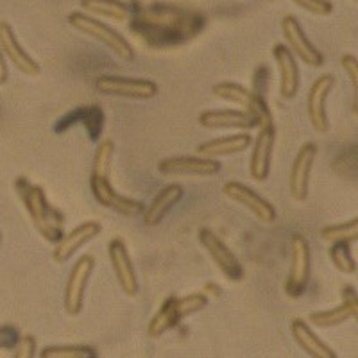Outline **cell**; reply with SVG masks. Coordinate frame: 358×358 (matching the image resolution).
Segmentation results:
<instances>
[{
  "label": "cell",
  "mask_w": 358,
  "mask_h": 358,
  "mask_svg": "<svg viewBox=\"0 0 358 358\" xmlns=\"http://www.w3.org/2000/svg\"><path fill=\"white\" fill-rule=\"evenodd\" d=\"M133 31L149 45H176L196 36L204 25L203 15L179 6H147L133 13Z\"/></svg>",
  "instance_id": "6da1fadb"
},
{
  "label": "cell",
  "mask_w": 358,
  "mask_h": 358,
  "mask_svg": "<svg viewBox=\"0 0 358 358\" xmlns=\"http://www.w3.org/2000/svg\"><path fill=\"white\" fill-rule=\"evenodd\" d=\"M115 143L111 140H101L95 149L92 174H90V192L97 204L124 217L142 215L145 204L142 201L120 196L111 185V163H113Z\"/></svg>",
  "instance_id": "7a4b0ae2"
},
{
  "label": "cell",
  "mask_w": 358,
  "mask_h": 358,
  "mask_svg": "<svg viewBox=\"0 0 358 358\" xmlns=\"http://www.w3.org/2000/svg\"><path fill=\"white\" fill-rule=\"evenodd\" d=\"M15 190H17L29 219L36 228V231L41 235V238L49 242V244H57L62 241V236L65 235V231H63L65 217L57 208H54L49 203L43 188L40 185H33L27 178L20 176L15 181Z\"/></svg>",
  "instance_id": "3957f363"
},
{
  "label": "cell",
  "mask_w": 358,
  "mask_h": 358,
  "mask_svg": "<svg viewBox=\"0 0 358 358\" xmlns=\"http://www.w3.org/2000/svg\"><path fill=\"white\" fill-rule=\"evenodd\" d=\"M206 305L208 297L204 292H194L183 297H167L158 308V312L155 313L151 322H149L147 334L152 338L162 337L163 334H167L172 328H176L185 317H190L194 313L206 308Z\"/></svg>",
  "instance_id": "277c9868"
},
{
  "label": "cell",
  "mask_w": 358,
  "mask_h": 358,
  "mask_svg": "<svg viewBox=\"0 0 358 358\" xmlns=\"http://www.w3.org/2000/svg\"><path fill=\"white\" fill-rule=\"evenodd\" d=\"M69 24L72 25L76 31L86 34L92 40L99 41L101 45H104L115 57L122 59V62L131 63L134 59V50L131 47L129 41L122 36V34L115 31L113 27H110L108 24H104L99 18L90 17L86 13L73 11L69 15Z\"/></svg>",
  "instance_id": "5b68a950"
},
{
  "label": "cell",
  "mask_w": 358,
  "mask_h": 358,
  "mask_svg": "<svg viewBox=\"0 0 358 358\" xmlns=\"http://www.w3.org/2000/svg\"><path fill=\"white\" fill-rule=\"evenodd\" d=\"M212 94L213 97L220 99V101L242 108L241 111H244V113H248L249 117L257 120L258 127L274 124L273 113L268 110L267 102L262 99V95L257 94V92H252V90L245 88V86L238 85V83H219V85L213 86Z\"/></svg>",
  "instance_id": "8992f818"
},
{
  "label": "cell",
  "mask_w": 358,
  "mask_h": 358,
  "mask_svg": "<svg viewBox=\"0 0 358 358\" xmlns=\"http://www.w3.org/2000/svg\"><path fill=\"white\" fill-rule=\"evenodd\" d=\"M290 251H292L290 271L283 290L290 299H299L308 287L310 273H312V252H310L308 241L299 233L290 238Z\"/></svg>",
  "instance_id": "52a82bcc"
},
{
  "label": "cell",
  "mask_w": 358,
  "mask_h": 358,
  "mask_svg": "<svg viewBox=\"0 0 358 358\" xmlns=\"http://www.w3.org/2000/svg\"><path fill=\"white\" fill-rule=\"evenodd\" d=\"M95 88L102 95L129 101H151L158 95V85L151 79L122 78V76H101L95 79Z\"/></svg>",
  "instance_id": "ba28073f"
},
{
  "label": "cell",
  "mask_w": 358,
  "mask_h": 358,
  "mask_svg": "<svg viewBox=\"0 0 358 358\" xmlns=\"http://www.w3.org/2000/svg\"><path fill=\"white\" fill-rule=\"evenodd\" d=\"M197 238H199V244L203 245L204 251L208 252V257L212 258L215 267L219 268L226 280L233 281V283L244 280L245 271L241 260L235 257V252L228 245L220 241V236H217L212 229L203 228L197 233Z\"/></svg>",
  "instance_id": "9c48e42d"
},
{
  "label": "cell",
  "mask_w": 358,
  "mask_h": 358,
  "mask_svg": "<svg viewBox=\"0 0 358 358\" xmlns=\"http://www.w3.org/2000/svg\"><path fill=\"white\" fill-rule=\"evenodd\" d=\"M95 268V258L92 255H83L73 267L70 268L69 280L65 285V296H63V305L69 315H79L85 306L86 289L92 273Z\"/></svg>",
  "instance_id": "30bf717a"
},
{
  "label": "cell",
  "mask_w": 358,
  "mask_h": 358,
  "mask_svg": "<svg viewBox=\"0 0 358 358\" xmlns=\"http://www.w3.org/2000/svg\"><path fill=\"white\" fill-rule=\"evenodd\" d=\"M281 33L285 36L289 50L294 54L296 59H301L305 65L312 66V69H321L324 65V57L319 52V49L303 31L301 24L294 15H287L281 18Z\"/></svg>",
  "instance_id": "8fae6325"
},
{
  "label": "cell",
  "mask_w": 358,
  "mask_h": 358,
  "mask_svg": "<svg viewBox=\"0 0 358 358\" xmlns=\"http://www.w3.org/2000/svg\"><path fill=\"white\" fill-rule=\"evenodd\" d=\"M335 79L330 73L319 76L312 83L306 99V113H308L310 126L315 133H328L330 129V120H328V111H326V102L334 90Z\"/></svg>",
  "instance_id": "7c38bea8"
},
{
  "label": "cell",
  "mask_w": 358,
  "mask_h": 358,
  "mask_svg": "<svg viewBox=\"0 0 358 358\" xmlns=\"http://www.w3.org/2000/svg\"><path fill=\"white\" fill-rule=\"evenodd\" d=\"M222 194L228 197L229 201L241 204L245 210H249L260 222L271 224L276 220V208L268 203L265 197L257 194L252 188L245 187V185L238 183V181H228V183H224Z\"/></svg>",
  "instance_id": "4fadbf2b"
},
{
  "label": "cell",
  "mask_w": 358,
  "mask_h": 358,
  "mask_svg": "<svg viewBox=\"0 0 358 358\" xmlns=\"http://www.w3.org/2000/svg\"><path fill=\"white\" fill-rule=\"evenodd\" d=\"M220 163L203 156H174L158 163V172L163 176H183V178H212L219 174Z\"/></svg>",
  "instance_id": "5bb4252c"
},
{
  "label": "cell",
  "mask_w": 358,
  "mask_h": 358,
  "mask_svg": "<svg viewBox=\"0 0 358 358\" xmlns=\"http://www.w3.org/2000/svg\"><path fill=\"white\" fill-rule=\"evenodd\" d=\"M315 158H317V145L312 142L303 143L294 158L289 176V190L296 203H303L308 197L310 174H312Z\"/></svg>",
  "instance_id": "9a60e30c"
},
{
  "label": "cell",
  "mask_w": 358,
  "mask_h": 358,
  "mask_svg": "<svg viewBox=\"0 0 358 358\" xmlns=\"http://www.w3.org/2000/svg\"><path fill=\"white\" fill-rule=\"evenodd\" d=\"M0 50L4 54L6 62L11 63L18 72L25 73L29 78H36L41 73V66L33 56H29L27 50L22 47L17 34L8 22H0Z\"/></svg>",
  "instance_id": "2e32d148"
},
{
  "label": "cell",
  "mask_w": 358,
  "mask_h": 358,
  "mask_svg": "<svg viewBox=\"0 0 358 358\" xmlns=\"http://www.w3.org/2000/svg\"><path fill=\"white\" fill-rule=\"evenodd\" d=\"M274 142H276V129L274 124L258 127L257 138L252 140L251 162H249V174L255 181H265L271 174V163H273Z\"/></svg>",
  "instance_id": "e0dca14e"
},
{
  "label": "cell",
  "mask_w": 358,
  "mask_h": 358,
  "mask_svg": "<svg viewBox=\"0 0 358 358\" xmlns=\"http://www.w3.org/2000/svg\"><path fill=\"white\" fill-rule=\"evenodd\" d=\"M108 257H110V264L113 267L115 278H117L122 292L129 297L136 296L140 290L138 278H136V271H134L129 251H127L124 241H120V238L110 241V244H108Z\"/></svg>",
  "instance_id": "ac0fdd59"
},
{
  "label": "cell",
  "mask_w": 358,
  "mask_h": 358,
  "mask_svg": "<svg viewBox=\"0 0 358 358\" xmlns=\"http://www.w3.org/2000/svg\"><path fill=\"white\" fill-rule=\"evenodd\" d=\"M101 224L95 222V220H86V222L76 226L72 231L62 236V241L57 242V244H54L52 262L57 265L66 264L83 245H86L88 242L97 238V236L101 235Z\"/></svg>",
  "instance_id": "d6986e66"
},
{
  "label": "cell",
  "mask_w": 358,
  "mask_h": 358,
  "mask_svg": "<svg viewBox=\"0 0 358 358\" xmlns=\"http://www.w3.org/2000/svg\"><path fill=\"white\" fill-rule=\"evenodd\" d=\"M358 315V297L355 287H342V303L335 308L322 310V312H312L308 315V321L317 328H335V326L344 324L350 319Z\"/></svg>",
  "instance_id": "ffe728a7"
},
{
  "label": "cell",
  "mask_w": 358,
  "mask_h": 358,
  "mask_svg": "<svg viewBox=\"0 0 358 358\" xmlns=\"http://www.w3.org/2000/svg\"><path fill=\"white\" fill-rule=\"evenodd\" d=\"M273 56L278 65V72H280V97L283 101H292L299 92V85H301L297 59L290 52L289 47L283 43L274 45Z\"/></svg>",
  "instance_id": "44dd1931"
},
{
  "label": "cell",
  "mask_w": 358,
  "mask_h": 358,
  "mask_svg": "<svg viewBox=\"0 0 358 358\" xmlns=\"http://www.w3.org/2000/svg\"><path fill=\"white\" fill-rule=\"evenodd\" d=\"M83 124L88 133V138L92 142H99L102 129H104V113L99 106H79L73 111H69L65 117H62L54 126L56 133H65L70 126Z\"/></svg>",
  "instance_id": "7402d4cb"
},
{
  "label": "cell",
  "mask_w": 358,
  "mask_h": 358,
  "mask_svg": "<svg viewBox=\"0 0 358 358\" xmlns=\"http://www.w3.org/2000/svg\"><path fill=\"white\" fill-rule=\"evenodd\" d=\"M252 143V136L245 131L241 133L228 134V136H220V138L208 140V142L197 145V156L203 158L217 159L226 158V156H235L241 152L248 151Z\"/></svg>",
  "instance_id": "603a6c76"
},
{
  "label": "cell",
  "mask_w": 358,
  "mask_h": 358,
  "mask_svg": "<svg viewBox=\"0 0 358 358\" xmlns=\"http://www.w3.org/2000/svg\"><path fill=\"white\" fill-rule=\"evenodd\" d=\"M204 129H238L248 131L258 127L257 120L241 110H210L197 117Z\"/></svg>",
  "instance_id": "cb8c5ba5"
},
{
  "label": "cell",
  "mask_w": 358,
  "mask_h": 358,
  "mask_svg": "<svg viewBox=\"0 0 358 358\" xmlns=\"http://www.w3.org/2000/svg\"><path fill=\"white\" fill-rule=\"evenodd\" d=\"M185 196V188L178 183L167 185L163 187L162 190L156 194V197L152 199V203L149 206H145L142 217L143 224L147 228H155L158 224H162V220L172 212V208L183 199Z\"/></svg>",
  "instance_id": "d4e9b609"
},
{
  "label": "cell",
  "mask_w": 358,
  "mask_h": 358,
  "mask_svg": "<svg viewBox=\"0 0 358 358\" xmlns=\"http://www.w3.org/2000/svg\"><path fill=\"white\" fill-rule=\"evenodd\" d=\"M290 334L297 346L301 348L310 358H338L334 348L328 346L303 319L297 317L290 322Z\"/></svg>",
  "instance_id": "484cf974"
},
{
  "label": "cell",
  "mask_w": 358,
  "mask_h": 358,
  "mask_svg": "<svg viewBox=\"0 0 358 358\" xmlns=\"http://www.w3.org/2000/svg\"><path fill=\"white\" fill-rule=\"evenodd\" d=\"M81 8L85 9L86 15L94 18H108V20L129 22L133 17V9L129 4L122 0H81Z\"/></svg>",
  "instance_id": "4316f807"
},
{
  "label": "cell",
  "mask_w": 358,
  "mask_h": 358,
  "mask_svg": "<svg viewBox=\"0 0 358 358\" xmlns=\"http://www.w3.org/2000/svg\"><path fill=\"white\" fill-rule=\"evenodd\" d=\"M319 236L328 244H337V242H346V244H353L358 241V219L346 220V222H337L324 226L319 231Z\"/></svg>",
  "instance_id": "83f0119b"
},
{
  "label": "cell",
  "mask_w": 358,
  "mask_h": 358,
  "mask_svg": "<svg viewBox=\"0 0 358 358\" xmlns=\"http://www.w3.org/2000/svg\"><path fill=\"white\" fill-rule=\"evenodd\" d=\"M40 358H99L97 351L86 344L47 346L40 351Z\"/></svg>",
  "instance_id": "f1b7e54d"
},
{
  "label": "cell",
  "mask_w": 358,
  "mask_h": 358,
  "mask_svg": "<svg viewBox=\"0 0 358 358\" xmlns=\"http://www.w3.org/2000/svg\"><path fill=\"white\" fill-rule=\"evenodd\" d=\"M350 245L351 244H346V242H337V244H330V249H328V257H330L331 264L342 274L357 273V262L351 255Z\"/></svg>",
  "instance_id": "f546056e"
},
{
  "label": "cell",
  "mask_w": 358,
  "mask_h": 358,
  "mask_svg": "<svg viewBox=\"0 0 358 358\" xmlns=\"http://www.w3.org/2000/svg\"><path fill=\"white\" fill-rule=\"evenodd\" d=\"M341 66L346 72L348 79L351 83V90H353V110L357 111L358 102V59L353 54H346L341 57Z\"/></svg>",
  "instance_id": "4dcf8cb0"
},
{
  "label": "cell",
  "mask_w": 358,
  "mask_h": 358,
  "mask_svg": "<svg viewBox=\"0 0 358 358\" xmlns=\"http://www.w3.org/2000/svg\"><path fill=\"white\" fill-rule=\"evenodd\" d=\"M297 8L305 9L306 13L317 15V17H328L334 13V4L330 0H292Z\"/></svg>",
  "instance_id": "1f68e13d"
},
{
  "label": "cell",
  "mask_w": 358,
  "mask_h": 358,
  "mask_svg": "<svg viewBox=\"0 0 358 358\" xmlns=\"http://www.w3.org/2000/svg\"><path fill=\"white\" fill-rule=\"evenodd\" d=\"M22 335L17 326L2 324L0 326V351H13L18 346Z\"/></svg>",
  "instance_id": "d6a6232c"
},
{
  "label": "cell",
  "mask_w": 358,
  "mask_h": 358,
  "mask_svg": "<svg viewBox=\"0 0 358 358\" xmlns=\"http://www.w3.org/2000/svg\"><path fill=\"white\" fill-rule=\"evenodd\" d=\"M36 338L33 335H24L18 342V346L13 350V357L11 358H34L36 355Z\"/></svg>",
  "instance_id": "836d02e7"
},
{
  "label": "cell",
  "mask_w": 358,
  "mask_h": 358,
  "mask_svg": "<svg viewBox=\"0 0 358 358\" xmlns=\"http://www.w3.org/2000/svg\"><path fill=\"white\" fill-rule=\"evenodd\" d=\"M9 78V69H8V62H6L4 54L0 50V86H4L8 83Z\"/></svg>",
  "instance_id": "e575fe53"
},
{
  "label": "cell",
  "mask_w": 358,
  "mask_h": 358,
  "mask_svg": "<svg viewBox=\"0 0 358 358\" xmlns=\"http://www.w3.org/2000/svg\"><path fill=\"white\" fill-rule=\"evenodd\" d=\"M0 245H2V231H0Z\"/></svg>",
  "instance_id": "d590c367"
}]
</instances>
